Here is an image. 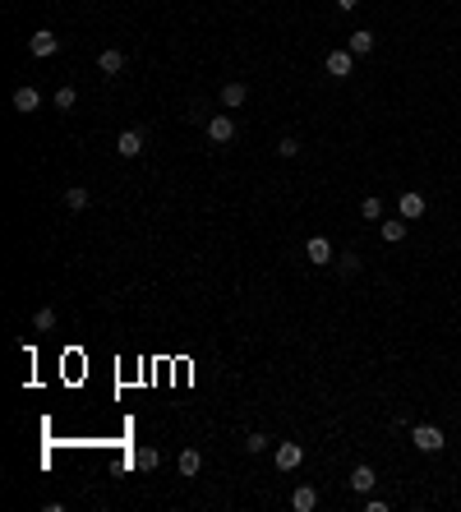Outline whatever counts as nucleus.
I'll use <instances>...</instances> for the list:
<instances>
[{
  "mask_svg": "<svg viewBox=\"0 0 461 512\" xmlns=\"http://www.w3.org/2000/svg\"><path fill=\"white\" fill-rule=\"evenodd\" d=\"M323 70H328L332 78H351V74H356V56H351V51H328V56H323Z\"/></svg>",
  "mask_w": 461,
  "mask_h": 512,
  "instance_id": "20e7f679",
  "label": "nucleus"
},
{
  "mask_svg": "<svg viewBox=\"0 0 461 512\" xmlns=\"http://www.w3.org/2000/svg\"><path fill=\"white\" fill-rule=\"evenodd\" d=\"M397 213H401V217H406V222L425 217V194H420V190H406V194H401V199H397Z\"/></svg>",
  "mask_w": 461,
  "mask_h": 512,
  "instance_id": "423d86ee",
  "label": "nucleus"
},
{
  "mask_svg": "<svg viewBox=\"0 0 461 512\" xmlns=\"http://www.w3.org/2000/svg\"><path fill=\"white\" fill-rule=\"evenodd\" d=\"M115 153H120V157H139L143 153V134L139 130H120V134H115Z\"/></svg>",
  "mask_w": 461,
  "mask_h": 512,
  "instance_id": "ddd939ff",
  "label": "nucleus"
},
{
  "mask_svg": "<svg viewBox=\"0 0 461 512\" xmlns=\"http://www.w3.org/2000/svg\"><path fill=\"white\" fill-rule=\"evenodd\" d=\"M97 70H102L106 78H115L125 70V51H115V46H106V51H97Z\"/></svg>",
  "mask_w": 461,
  "mask_h": 512,
  "instance_id": "f8f14e48",
  "label": "nucleus"
},
{
  "mask_svg": "<svg viewBox=\"0 0 461 512\" xmlns=\"http://www.w3.org/2000/svg\"><path fill=\"white\" fill-rule=\"evenodd\" d=\"M249 102V83H227L222 88V106H227V111H235V106H244Z\"/></svg>",
  "mask_w": 461,
  "mask_h": 512,
  "instance_id": "4468645a",
  "label": "nucleus"
},
{
  "mask_svg": "<svg viewBox=\"0 0 461 512\" xmlns=\"http://www.w3.org/2000/svg\"><path fill=\"white\" fill-rule=\"evenodd\" d=\"M37 106H42V93H37L33 83H24V88H14V111H24V116H33Z\"/></svg>",
  "mask_w": 461,
  "mask_h": 512,
  "instance_id": "9d476101",
  "label": "nucleus"
},
{
  "mask_svg": "<svg viewBox=\"0 0 461 512\" xmlns=\"http://www.w3.org/2000/svg\"><path fill=\"white\" fill-rule=\"evenodd\" d=\"M244 448H249V457H254V452H268V448H272V439H268V434H259V429H254V434L244 439Z\"/></svg>",
  "mask_w": 461,
  "mask_h": 512,
  "instance_id": "5701e85b",
  "label": "nucleus"
},
{
  "mask_svg": "<svg viewBox=\"0 0 461 512\" xmlns=\"http://www.w3.org/2000/svg\"><path fill=\"white\" fill-rule=\"evenodd\" d=\"M235 139V121L231 116H212L208 121V143H231Z\"/></svg>",
  "mask_w": 461,
  "mask_h": 512,
  "instance_id": "6e6552de",
  "label": "nucleus"
},
{
  "mask_svg": "<svg viewBox=\"0 0 461 512\" xmlns=\"http://www.w3.org/2000/svg\"><path fill=\"white\" fill-rule=\"evenodd\" d=\"M175 471H180L185 480H194V476L203 471V452H199V448H185L180 457H175Z\"/></svg>",
  "mask_w": 461,
  "mask_h": 512,
  "instance_id": "9b49d317",
  "label": "nucleus"
},
{
  "mask_svg": "<svg viewBox=\"0 0 461 512\" xmlns=\"http://www.w3.org/2000/svg\"><path fill=\"white\" fill-rule=\"evenodd\" d=\"M272 461H277V471H296L300 461H305V448H300V443H277Z\"/></svg>",
  "mask_w": 461,
  "mask_h": 512,
  "instance_id": "39448f33",
  "label": "nucleus"
},
{
  "mask_svg": "<svg viewBox=\"0 0 461 512\" xmlns=\"http://www.w3.org/2000/svg\"><path fill=\"white\" fill-rule=\"evenodd\" d=\"M291 508H296V512H314V508H318V489H314V485H300L296 494H291Z\"/></svg>",
  "mask_w": 461,
  "mask_h": 512,
  "instance_id": "2eb2a0df",
  "label": "nucleus"
},
{
  "mask_svg": "<svg viewBox=\"0 0 461 512\" xmlns=\"http://www.w3.org/2000/svg\"><path fill=\"white\" fill-rule=\"evenodd\" d=\"M33 328H37V332H51V328H56V309H37V314H33Z\"/></svg>",
  "mask_w": 461,
  "mask_h": 512,
  "instance_id": "4be33fe9",
  "label": "nucleus"
},
{
  "mask_svg": "<svg viewBox=\"0 0 461 512\" xmlns=\"http://www.w3.org/2000/svg\"><path fill=\"white\" fill-rule=\"evenodd\" d=\"M305 254H309V263H318V268H328V263H337V250H332V240H328V235H309Z\"/></svg>",
  "mask_w": 461,
  "mask_h": 512,
  "instance_id": "7ed1b4c3",
  "label": "nucleus"
},
{
  "mask_svg": "<svg viewBox=\"0 0 461 512\" xmlns=\"http://www.w3.org/2000/svg\"><path fill=\"white\" fill-rule=\"evenodd\" d=\"M351 489H356V494H374V485H378V471L374 466H356L351 471V480H346Z\"/></svg>",
  "mask_w": 461,
  "mask_h": 512,
  "instance_id": "1a4fd4ad",
  "label": "nucleus"
},
{
  "mask_svg": "<svg viewBox=\"0 0 461 512\" xmlns=\"http://www.w3.org/2000/svg\"><path fill=\"white\" fill-rule=\"evenodd\" d=\"M378 231H383L388 245H401V240H406V217H401V222H383Z\"/></svg>",
  "mask_w": 461,
  "mask_h": 512,
  "instance_id": "a211bd4d",
  "label": "nucleus"
},
{
  "mask_svg": "<svg viewBox=\"0 0 461 512\" xmlns=\"http://www.w3.org/2000/svg\"><path fill=\"white\" fill-rule=\"evenodd\" d=\"M337 272L341 277H356L360 272V254H337Z\"/></svg>",
  "mask_w": 461,
  "mask_h": 512,
  "instance_id": "412c9836",
  "label": "nucleus"
},
{
  "mask_svg": "<svg viewBox=\"0 0 461 512\" xmlns=\"http://www.w3.org/2000/svg\"><path fill=\"white\" fill-rule=\"evenodd\" d=\"M410 443H415L420 452H443L447 448V439H443V429H438V425H415V429H410Z\"/></svg>",
  "mask_w": 461,
  "mask_h": 512,
  "instance_id": "f257e3e1",
  "label": "nucleus"
},
{
  "mask_svg": "<svg viewBox=\"0 0 461 512\" xmlns=\"http://www.w3.org/2000/svg\"><path fill=\"white\" fill-rule=\"evenodd\" d=\"M374 46H378V37L369 33V28H356V33L346 37V51L356 56V61H360V56H369V51H374Z\"/></svg>",
  "mask_w": 461,
  "mask_h": 512,
  "instance_id": "0eeeda50",
  "label": "nucleus"
},
{
  "mask_svg": "<svg viewBox=\"0 0 461 512\" xmlns=\"http://www.w3.org/2000/svg\"><path fill=\"white\" fill-rule=\"evenodd\" d=\"M28 51H33L37 61H46V56H56V51H61V37H56L51 28H37V33L28 37Z\"/></svg>",
  "mask_w": 461,
  "mask_h": 512,
  "instance_id": "f03ea898",
  "label": "nucleus"
},
{
  "mask_svg": "<svg viewBox=\"0 0 461 512\" xmlns=\"http://www.w3.org/2000/svg\"><path fill=\"white\" fill-rule=\"evenodd\" d=\"M300 153H305V148H300V139H291V134L277 143V157H286V162H291V157H300Z\"/></svg>",
  "mask_w": 461,
  "mask_h": 512,
  "instance_id": "b1692460",
  "label": "nucleus"
},
{
  "mask_svg": "<svg viewBox=\"0 0 461 512\" xmlns=\"http://www.w3.org/2000/svg\"><path fill=\"white\" fill-rule=\"evenodd\" d=\"M360 217H365V222H378V217H383V203H378L374 194H369V199H360Z\"/></svg>",
  "mask_w": 461,
  "mask_h": 512,
  "instance_id": "aec40b11",
  "label": "nucleus"
},
{
  "mask_svg": "<svg viewBox=\"0 0 461 512\" xmlns=\"http://www.w3.org/2000/svg\"><path fill=\"white\" fill-rule=\"evenodd\" d=\"M360 5V0H337V9H356Z\"/></svg>",
  "mask_w": 461,
  "mask_h": 512,
  "instance_id": "393cba45",
  "label": "nucleus"
},
{
  "mask_svg": "<svg viewBox=\"0 0 461 512\" xmlns=\"http://www.w3.org/2000/svg\"><path fill=\"white\" fill-rule=\"evenodd\" d=\"M157 461H162V452H157V448H134V466H139V471H157Z\"/></svg>",
  "mask_w": 461,
  "mask_h": 512,
  "instance_id": "f3484780",
  "label": "nucleus"
},
{
  "mask_svg": "<svg viewBox=\"0 0 461 512\" xmlns=\"http://www.w3.org/2000/svg\"><path fill=\"white\" fill-rule=\"evenodd\" d=\"M88 203H93V194H88L83 185H65V208L70 213H83Z\"/></svg>",
  "mask_w": 461,
  "mask_h": 512,
  "instance_id": "dca6fc26",
  "label": "nucleus"
},
{
  "mask_svg": "<svg viewBox=\"0 0 461 512\" xmlns=\"http://www.w3.org/2000/svg\"><path fill=\"white\" fill-rule=\"evenodd\" d=\"M74 102H78V93H74L70 83H61V88H56V111H74Z\"/></svg>",
  "mask_w": 461,
  "mask_h": 512,
  "instance_id": "6ab92c4d",
  "label": "nucleus"
}]
</instances>
